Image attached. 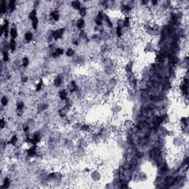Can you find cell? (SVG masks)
I'll return each instance as SVG.
<instances>
[{
  "mask_svg": "<svg viewBox=\"0 0 189 189\" xmlns=\"http://www.w3.org/2000/svg\"><path fill=\"white\" fill-rule=\"evenodd\" d=\"M89 177L93 183H99L103 177V172L98 168H93L89 173Z\"/></svg>",
  "mask_w": 189,
  "mask_h": 189,
  "instance_id": "1",
  "label": "cell"
},
{
  "mask_svg": "<svg viewBox=\"0 0 189 189\" xmlns=\"http://www.w3.org/2000/svg\"><path fill=\"white\" fill-rule=\"evenodd\" d=\"M186 142H187L186 138H185L183 135H182L181 134H180V135H176L175 136L173 137L171 144L174 148H181L185 146Z\"/></svg>",
  "mask_w": 189,
  "mask_h": 189,
  "instance_id": "2",
  "label": "cell"
},
{
  "mask_svg": "<svg viewBox=\"0 0 189 189\" xmlns=\"http://www.w3.org/2000/svg\"><path fill=\"white\" fill-rule=\"evenodd\" d=\"M24 152H25L26 156L29 159H31L37 158L38 153H39V149H38L37 145L32 144L28 145Z\"/></svg>",
  "mask_w": 189,
  "mask_h": 189,
  "instance_id": "3",
  "label": "cell"
},
{
  "mask_svg": "<svg viewBox=\"0 0 189 189\" xmlns=\"http://www.w3.org/2000/svg\"><path fill=\"white\" fill-rule=\"evenodd\" d=\"M65 33H66V28H58L54 31H52L53 40L56 41L61 40L64 36Z\"/></svg>",
  "mask_w": 189,
  "mask_h": 189,
  "instance_id": "4",
  "label": "cell"
},
{
  "mask_svg": "<svg viewBox=\"0 0 189 189\" xmlns=\"http://www.w3.org/2000/svg\"><path fill=\"white\" fill-rule=\"evenodd\" d=\"M156 47V41H154V39L147 41L143 45V52L145 54H151L155 51Z\"/></svg>",
  "mask_w": 189,
  "mask_h": 189,
  "instance_id": "5",
  "label": "cell"
},
{
  "mask_svg": "<svg viewBox=\"0 0 189 189\" xmlns=\"http://www.w3.org/2000/svg\"><path fill=\"white\" fill-rule=\"evenodd\" d=\"M133 11V8L125 4V2H122L121 5L119 6V13L122 16H126L132 15Z\"/></svg>",
  "mask_w": 189,
  "mask_h": 189,
  "instance_id": "6",
  "label": "cell"
},
{
  "mask_svg": "<svg viewBox=\"0 0 189 189\" xmlns=\"http://www.w3.org/2000/svg\"><path fill=\"white\" fill-rule=\"evenodd\" d=\"M110 111L115 115H119L120 112L123 111V106L120 104L119 101H115L112 103L111 106H110Z\"/></svg>",
  "mask_w": 189,
  "mask_h": 189,
  "instance_id": "7",
  "label": "cell"
},
{
  "mask_svg": "<svg viewBox=\"0 0 189 189\" xmlns=\"http://www.w3.org/2000/svg\"><path fill=\"white\" fill-rule=\"evenodd\" d=\"M135 125V121L132 119H131V118H126V119H123V122H122L121 127L125 130V132H126L132 130Z\"/></svg>",
  "mask_w": 189,
  "mask_h": 189,
  "instance_id": "8",
  "label": "cell"
},
{
  "mask_svg": "<svg viewBox=\"0 0 189 189\" xmlns=\"http://www.w3.org/2000/svg\"><path fill=\"white\" fill-rule=\"evenodd\" d=\"M52 83L55 88L62 87L64 84V77L62 75L58 74L53 77V80H52Z\"/></svg>",
  "mask_w": 189,
  "mask_h": 189,
  "instance_id": "9",
  "label": "cell"
},
{
  "mask_svg": "<svg viewBox=\"0 0 189 189\" xmlns=\"http://www.w3.org/2000/svg\"><path fill=\"white\" fill-rule=\"evenodd\" d=\"M57 98L61 102H65L67 101V99L69 98L67 90L65 88L60 89L57 93Z\"/></svg>",
  "mask_w": 189,
  "mask_h": 189,
  "instance_id": "10",
  "label": "cell"
},
{
  "mask_svg": "<svg viewBox=\"0 0 189 189\" xmlns=\"http://www.w3.org/2000/svg\"><path fill=\"white\" fill-rule=\"evenodd\" d=\"M31 139L32 144L38 145L41 144V142L43 141V136L39 132H35L31 135Z\"/></svg>",
  "mask_w": 189,
  "mask_h": 189,
  "instance_id": "11",
  "label": "cell"
},
{
  "mask_svg": "<svg viewBox=\"0 0 189 189\" xmlns=\"http://www.w3.org/2000/svg\"><path fill=\"white\" fill-rule=\"evenodd\" d=\"M45 86H46V83H45L44 80L42 78H40L38 81H36L33 84V89L36 93H40L44 90Z\"/></svg>",
  "mask_w": 189,
  "mask_h": 189,
  "instance_id": "12",
  "label": "cell"
},
{
  "mask_svg": "<svg viewBox=\"0 0 189 189\" xmlns=\"http://www.w3.org/2000/svg\"><path fill=\"white\" fill-rule=\"evenodd\" d=\"M61 18V14L58 9H53L49 13V19L54 22H58Z\"/></svg>",
  "mask_w": 189,
  "mask_h": 189,
  "instance_id": "13",
  "label": "cell"
},
{
  "mask_svg": "<svg viewBox=\"0 0 189 189\" xmlns=\"http://www.w3.org/2000/svg\"><path fill=\"white\" fill-rule=\"evenodd\" d=\"M123 69H124V72L126 73V74H130V73H134L135 72L134 71V70H135V62H134V61L129 59L125 63Z\"/></svg>",
  "mask_w": 189,
  "mask_h": 189,
  "instance_id": "14",
  "label": "cell"
},
{
  "mask_svg": "<svg viewBox=\"0 0 189 189\" xmlns=\"http://www.w3.org/2000/svg\"><path fill=\"white\" fill-rule=\"evenodd\" d=\"M103 14L104 13L101 11L95 13L93 19L95 25H103Z\"/></svg>",
  "mask_w": 189,
  "mask_h": 189,
  "instance_id": "15",
  "label": "cell"
},
{
  "mask_svg": "<svg viewBox=\"0 0 189 189\" xmlns=\"http://www.w3.org/2000/svg\"><path fill=\"white\" fill-rule=\"evenodd\" d=\"M75 26H76V28L78 31H84L85 28H86V19H83V18H78V19L76 20Z\"/></svg>",
  "mask_w": 189,
  "mask_h": 189,
  "instance_id": "16",
  "label": "cell"
},
{
  "mask_svg": "<svg viewBox=\"0 0 189 189\" xmlns=\"http://www.w3.org/2000/svg\"><path fill=\"white\" fill-rule=\"evenodd\" d=\"M34 33H33V31H28L24 33V36H23V40L27 44H31L34 41Z\"/></svg>",
  "mask_w": 189,
  "mask_h": 189,
  "instance_id": "17",
  "label": "cell"
},
{
  "mask_svg": "<svg viewBox=\"0 0 189 189\" xmlns=\"http://www.w3.org/2000/svg\"><path fill=\"white\" fill-rule=\"evenodd\" d=\"M86 152V148H82V147H76L75 148V155L78 158H83L87 155Z\"/></svg>",
  "mask_w": 189,
  "mask_h": 189,
  "instance_id": "18",
  "label": "cell"
},
{
  "mask_svg": "<svg viewBox=\"0 0 189 189\" xmlns=\"http://www.w3.org/2000/svg\"><path fill=\"white\" fill-rule=\"evenodd\" d=\"M64 53L65 51L63 47H57L56 49H55V51L51 53V56L53 58H58L62 56Z\"/></svg>",
  "mask_w": 189,
  "mask_h": 189,
  "instance_id": "19",
  "label": "cell"
},
{
  "mask_svg": "<svg viewBox=\"0 0 189 189\" xmlns=\"http://www.w3.org/2000/svg\"><path fill=\"white\" fill-rule=\"evenodd\" d=\"M67 90L70 93H75L78 91V84L76 81L74 80H72L67 85Z\"/></svg>",
  "mask_w": 189,
  "mask_h": 189,
  "instance_id": "20",
  "label": "cell"
},
{
  "mask_svg": "<svg viewBox=\"0 0 189 189\" xmlns=\"http://www.w3.org/2000/svg\"><path fill=\"white\" fill-rule=\"evenodd\" d=\"M188 118L187 115H182L179 119V126H180V130L182 128H188Z\"/></svg>",
  "mask_w": 189,
  "mask_h": 189,
  "instance_id": "21",
  "label": "cell"
},
{
  "mask_svg": "<svg viewBox=\"0 0 189 189\" xmlns=\"http://www.w3.org/2000/svg\"><path fill=\"white\" fill-rule=\"evenodd\" d=\"M11 186V180L9 177L5 176L2 180V185H0V188L8 189Z\"/></svg>",
  "mask_w": 189,
  "mask_h": 189,
  "instance_id": "22",
  "label": "cell"
},
{
  "mask_svg": "<svg viewBox=\"0 0 189 189\" xmlns=\"http://www.w3.org/2000/svg\"><path fill=\"white\" fill-rule=\"evenodd\" d=\"M19 143V135H16V134H14L10 138L9 140H8V143L11 146H17L18 144Z\"/></svg>",
  "mask_w": 189,
  "mask_h": 189,
  "instance_id": "23",
  "label": "cell"
},
{
  "mask_svg": "<svg viewBox=\"0 0 189 189\" xmlns=\"http://www.w3.org/2000/svg\"><path fill=\"white\" fill-rule=\"evenodd\" d=\"M8 13H13L16 11L18 6V2L15 0H10L8 2Z\"/></svg>",
  "mask_w": 189,
  "mask_h": 189,
  "instance_id": "24",
  "label": "cell"
},
{
  "mask_svg": "<svg viewBox=\"0 0 189 189\" xmlns=\"http://www.w3.org/2000/svg\"><path fill=\"white\" fill-rule=\"evenodd\" d=\"M9 50L12 53H16L18 49V42L16 39L10 38L9 40Z\"/></svg>",
  "mask_w": 189,
  "mask_h": 189,
  "instance_id": "25",
  "label": "cell"
},
{
  "mask_svg": "<svg viewBox=\"0 0 189 189\" xmlns=\"http://www.w3.org/2000/svg\"><path fill=\"white\" fill-rule=\"evenodd\" d=\"M82 122L80 120H76V121L73 122L70 124V127L72 129V131L74 132H78V131L81 130V127L82 125Z\"/></svg>",
  "mask_w": 189,
  "mask_h": 189,
  "instance_id": "26",
  "label": "cell"
},
{
  "mask_svg": "<svg viewBox=\"0 0 189 189\" xmlns=\"http://www.w3.org/2000/svg\"><path fill=\"white\" fill-rule=\"evenodd\" d=\"M89 10L88 8L85 5H82L81 8V9L78 11V15H79L80 18H83V19H85L86 17H87L89 15Z\"/></svg>",
  "mask_w": 189,
  "mask_h": 189,
  "instance_id": "27",
  "label": "cell"
},
{
  "mask_svg": "<svg viewBox=\"0 0 189 189\" xmlns=\"http://www.w3.org/2000/svg\"><path fill=\"white\" fill-rule=\"evenodd\" d=\"M0 11H1L2 15L6 14L8 13V2L4 1V0L0 1Z\"/></svg>",
  "mask_w": 189,
  "mask_h": 189,
  "instance_id": "28",
  "label": "cell"
},
{
  "mask_svg": "<svg viewBox=\"0 0 189 189\" xmlns=\"http://www.w3.org/2000/svg\"><path fill=\"white\" fill-rule=\"evenodd\" d=\"M10 38H12V39H16L19 36V31L18 29L16 28V27L13 26L11 27V29H10Z\"/></svg>",
  "mask_w": 189,
  "mask_h": 189,
  "instance_id": "29",
  "label": "cell"
},
{
  "mask_svg": "<svg viewBox=\"0 0 189 189\" xmlns=\"http://www.w3.org/2000/svg\"><path fill=\"white\" fill-rule=\"evenodd\" d=\"M38 18V12L36 8H33V9L30 11V12L28 13V19L30 21H33L34 19Z\"/></svg>",
  "mask_w": 189,
  "mask_h": 189,
  "instance_id": "30",
  "label": "cell"
},
{
  "mask_svg": "<svg viewBox=\"0 0 189 189\" xmlns=\"http://www.w3.org/2000/svg\"><path fill=\"white\" fill-rule=\"evenodd\" d=\"M70 7L75 11H79L82 7V2L78 0H74V1L70 2Z\"/></svg>",
  "mask_w": 189,
  "mask_h": 189,
  "instance_id": "31",
  "label": "cell"
},
{
  "mask_svg": "<svg viewBox=\"0 0 189 189\" xmlns=\"http://www.w3.org/2000/svg\"><path fill=\"white\" fill-rule=\"evenodd\" d=\"M64 54L67 58H73V57L76 56V51H75V49L73 47H67L66 49Z\"/></svg>",
  "mask_w": 189,
  "mask_h": 189,
  "instance_id": "32",
  "label": "cell"
},
{
  "mask_svg": "<svg viewBox=\"0 0 189 189\" xmlns=\"http://www.w3.org/2000/svg\"><path fill=\"white\" fill-rule=\"evenodd\" d=\"M114 23L115 24V27L124 29V21L123 17H117L114 21Z\"/></svg>",
  "mask_w": 189,
  "mask_h": 189,
  "instance_id": "33",
  "label": "cell"
},
{
  "mask_svg": "<svg viewBox=\"0 0 189 189\" xmlns=\"http://www.w3.org/2000/svg\"><path fill=\"white\" fill-rule=\"evenodd\" d=\"M30 64H31V61L28 56H23L21 58V66H22L23 67H28L30 66Z\"/></svg>",
  "mask_w": 189,
  "mask_h": 189,
  "instance_id": "34",
  "label": "cell"
},
{
  "mask_svg": "<svg viewBox=\"0 0 189 189\" xmlns=\"http://www.w3.org/2000/svg\"><path fill=\"white\" fill-rule=\"evenodd\" d=\"M9 102H10V100L8 95H3L2 96V98H1L2 106H3V107H6V106H8V104H9Z\"/></svg>",
  "mask_w": 189,
  "mask_h": 189,
  "instance_id": "35",
  "label": "cell"
},
{
  "mask_svg": "<svg viewBox=\"0 0 189 189\" xmlns=\"http://www.w3.org/2000/svg\"><path fill=\"white\" fill-rule=\"evenodd\" d=\"M38 27H39V19H38V18L31 21V28L33 31H37Z\"/></svg>",
  "mask_w": 189,
  "mask_h": 189,
  "instance_id": "36",
  "label": "cell"
},
{
  "mask_svg": "<svg viewBox=\"0 0 189 189\" xmlns=\"http://www.w3.org/2000/svg\"><path fill=\"white\" fill-rule=\"evenodd\" d=\"M15 106H16V108L24 109V107H25V103L22 100H17L15 102Z\"/></svg>",
  "mask_w": 189,
  "mask_h": 189,
  "instance_id": "37",
  "label": "cell"
},
{
  "mask_svg": "<svg viewBox=\"0 0 189 189\" xmlns=\"http://www.w3.org/2000/svg\"><path fill=\"white\" fill-rule=\"evenodd\" d=\"M2 61L5 63H8L10 61V53L9 52H3L2 54Z\"/></svg>",
  "mask_w": 189,
  "mask_h": 189,
  "instance_id": "38",
  "label": "cell"
},
{
  "mask_svg": "<svg viewBox=\"0 0 189 189\" xmlns=\"http://www.w3.org/2000/svg\"><path fill=\"white\" fill-rule=\"evenodd\" d=\"M7 126V120L6 118L4 117H2V118L0 119V129L2 130H4Z\"/></svg>",
  "mask_w": 189,
  "mask_h": 189,
  "instance_id": "39",
  "label": "cell"
},
{
  "mask_svg": "<svg viewBox=\"0 0 189 189\" xmlns=\"http://www.w3.org/2000/svg\"><path fill=\"white\" fill-rule=\"evenodd\" d=\"M15 112H16V116L19 117V118H21V117L24 115V109L16 108V109H15Z\"/></svg>",
  "mask_w": 189,
  "mask_h": 189,
  "instance_id": "40",
  "label": "cell"
},
{
  "mask_svg": "<svg viewBox=\"0 0 189 189\" xmlns=\"http://www.w3.org/2000/svg\"><path fill=\"white\" fill-rule=\"evenodd\" d=\"M20 81H21V83H28V82L29 81V77L28 76H25V75H23V76L21 77V78H20Z\"/></svg>",
  "mask_w": 189,
  "mask_h": 189,
  "instance_id": "41",
  "label": "cell"
}]
</instances>
